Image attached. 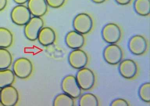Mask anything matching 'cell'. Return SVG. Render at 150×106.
<instances>
[{
  "instance_id": "6da1fadb",
  "label": "cell",
  "mask_w": 150,
  "mask_h": 106,
  "mask_svg": "<svg viewBox=\"0 0 150 106\" xmlns=\"http://www.w3.org/2000/svg\"><path fill=\"white\" fill-rule=\"evenodd\" d=\"M73 26L75 31L86 35L93 31L96 26V22L91 14L83 12L76 15L74 19Z\"/></svg>"
},
{
  "instance_id": "7a4b0ae2",
  "label": "cell",
  "mask_w": 150,
  "mask_h": 106,
  "mask_svg": "<svg viewBox=\"0 0 150 106\" xmlns=\"http://www.w3.org/2000/svg\"><path fill=\"white\" fill-rule=\"evenodd\" d=\"M77 82L82 90L90 91L96 87V74L92 69L84 67L79 69L76 76Z\"/></svg>"
},
{
  "instance_id": "3957f363",
  "label": "cell",
  "mask_w": 150,
  "mask_h": 106,
  "mask_svg": "<svg viewBox=\"0 0 150 106\" xmlns=\"http://www.w3.org/2000/svg\"><path fill=\"white\" fill-rule=\"evenodd\" d=\"M124 34V30L121 26L115 22H111L105 25L102 31L103 39L110 44L119 43L122 41Z\"/></svg>"
},
{
  "instance_id": "277c9868",
  "label": "cell",
  "mask_w": 150,
  "mask_h": 106,
  "mask_svg": "<svg viewBox=\"0 0 150 106\" xmlns=\"http://www.w3.org/2000/svg\"><path fill=\"white\" fill-rule=\"evenodd\" d=\"M128 47L130 52L132 54L142 56L148 52L149 48V40L144 35H135L129 41Z\"/></svg>"
},
{
  "instance_id": "5b68a950",
  "label": "cell",
  "mask_w": 150,
  "mask_h": 106,
  "mask_svg": "<svg viewBox=\"0 0 150 106\" xmlns=\"http://www.w3.org/2000/svg\"><path fill=\"white\" fill-rule=\"evenodd\" d=\"M103 57L109 64L117 65L124 59V50L122 47L117 44H110L104 49Z\"/></svg>"
},
{
  "instance_id": "8992f818",
  "label": "cell",
  "mask_w": 150,
  "mask_h": 106,
  "mask_svg": "<svg viewBox=\"0 0 150 106\" xmlns=\"http://www.w3.org/2000/svg\"><path fill=\"white\" fill-rule=\"evenodd\" d=\"M139 67L138 63L131 59L122 60L120 63L119 71L121 75L129 80L137 79L139 74Z\"/></svg>"
},
{
  "instance_id": "52a82bcc",
  "label": "cell",
  "mask_w": 150,
  "mask_h": 106,
  "mask_svg": "<svg viewBox=\"0 0 150 106\" xmlns=\"http://www.w3.org/2000/svg\"><path fill=\"white\" fill-rule=\"evenodd\" d=\"M62 88L64 93L74 99L78 98L82 95V90L77 82L76 77L74 75H67L63 78Z\"/></svg>"
},
{
  "instance_id": "ba28073f",
  "label": "cell",
  "mask_w": 150,
  "mask_h": 106,
  "mask_svg": "<svg viewBox=\"0 0 150 106\" xmlns=\"http://www.w3.org/2000/svg\"><path fill=\"white\" fill-rule=\"evenodd\" d=\"M13 69L14 74L17 77L26 79L30 76L32 72L33 65L29 59L19 58L14 62Z\"/></svg>"
},
{
  "instance_id": "9c48e42d",
  "label": "cell",
  "mask_w": 150,
  "mask_h": 106,
  "mask_svg": "<svg viewBox=\"0 0 150 106\" xmlns=\"http://www.w3.org/2000/svg\"><path fill=\"white\" fill-rule=\"evenodd\" d=\"M90 61L88 54L81 49H75L70 53L69 61L71 67L76 69H80L87 66Z\"/></svg>"
},
{
  "instance_id": "30bf717a",
  "label": "cell",
  "mask_w": 150,
  "mask_h": 106,
  "mask_svg": "<svg viewBox=\"0 0 150 106\" xmlns=\"http://www.w3.org/2000/svg\"><path fill=\"white\" fill-rule=\"evenodd\" d=\"M43 24L44 22L41 18L36 16L31 18L25 27L24 34L26 37L31 41L37 39Z\"/></svg>"
},
{
  "instance_id": "8fae6325",
  "label": "cell",
  "mask_w": 150,
  "mask_h": 106,
  "mask_svg": "<svg viewBox=\"0 0 150 106\" xmlns=\"http://www.w3.org/2000/svg\"><path fill=\"white\" fill-rule=\"evenodd\" d=\"M11 17L15 24L25 25L31 18V14L28 7L22 4L19 5L13 8Z\"/></svg>"
},
{
  "instance_id": "7c38bea8",
  "label": "cell",
  "mask_w": 150,
  "mask_h": 106,
  "mask_svg": "<svg viewBox=\"0 0 150 106\" xmlns=\"http://www.w3.org/2000/svg\"><path fill=\"white\" fill-rule=\"evenodd\" d=\"M17 90L12 86L4 87L1 90V103L4 106H13L18 100Z\"/></svg>"
},
{
  "instance_id": "4fadbf2b",
  "label": "cell",
  "mask_w": 150,
  "mask_h": 106,
  "mask_svg": "<svg viewBox=\"0 0 150 106\" xmlns=\"http://www.w3.org/2000/svg\"><path fill=\"white\" fill-rule=\"evenodd\" d=\"M86 41L85 35L75 30L69 32L66 36V43L71 49H81L85 45Z\"/></svg>"
},
{
  "instance_id": "5bb4252c",
  "label": "cell",
  "mask_w": 150,
  "mask_h": 106,
  "mask_svg": "<svg viewBox=\"0 0 150 106\" xmlns=\"http://www.w3.org/2000/svg\"><path fill=\"white\" fill-rule=\"evenodd\" d=\"M28 8L31 15L40 17L47 11L48 4L46 0H29Z\"/></svg>"
},
{
  "instance_id": "9a60e30c",
  "label": "cell",
  "mask_w": 150,
  "mask_h": 106,
  "mask_svg": "<svg viewBox=\"0 0 150 106\" xmlns=\"http://www.w3.org/2000/svg\"><path fill=\"white\" fill-rule=\"evenodd\" d=\"M56 35L54 31L50 27H43L39 33L38 39L39 42L44 46L52 44L55 42Z\"/></svg>"
},
{
  "instance_id": "2e32d148",
  "label": "cell",
  "mask_w": 150,
  "mask_h": 106,
  "mask_svg": "<svg viewBox=\"0 0 150 106\" xmlns=\"http://www.w3.org/2000/svg\"><path fill=\"white\" fill-rule=\"evenodd\" d=\"M134 7L138 15L145 17L149 16L150 0H135Z\"/></svg>"
},
{
  "instance_id": "e0dca14e",
  "label": "cell",
  "mask_w": 150,
  "mask_h": 106,
  "mask_svg": "<svg viewBox=\"0 0 150 106\" xmlns=\"http://www.w3.org/2000/svg\"><path fill=\"white\" fill-rule=\"evenodd\" d=\"M15 74L9 69H0V88L11 85L15 81Z\"/></svg>"
},
{
  "instance_id": "ac0fdd59",
  "label": "cell",
  "mask_w": 150,
  "mask_h": 106,
  "mask_svg": "<svg viewBox=\"0 0 150 106\" xmlns=\"http://www.w3.org/2000/svg\"><path fill=\"white\" fill-rule=\"evenodd\" d=\"M13 36L7 28L0 27V48H6L10 47L13 43Z\"/></svg>"
},
{
  "instance_id": "d6986e66",
  "label": "cell",
  "mask_w": 150,
  "mask_h": 106,
  "mask_svg": "<svg viewBox=\"0 0 150 106\" xmlns=\"http://www.w3.org/2000/svg\"><path fill=\"white\" fill-rule=\"evenodd\" d=\"M100 102L97 95L88 93L81 95L79 101L80 106H98Z\"/></svg>"
},
{
  "instance_id": "ffe728a7",
  "label": "cell",
  "mask_w": 150,
  "mask_h": 106,
  "mask_svg": "<svg viewBox=\"0 0 150 106\" xmlns=\"http://www.w3.org/2000/svg\"><path fill=\"white\" fill-rule=\"evenodd\" d=\"M73 98L65 93L59 94L54 100V106H73L74 105Z\"/></svg>"
},
{
  "instance_id": "44dd1931",
  "label": "cell",
  "mask_w": 150,
  "mask_h": 106,
  "mask_svg": "<svg viewBox=\"0 0 150 106\" xmlns=\"http://www.w3.org/2000/svg\"><path fill=\"white\" fill-rule=\"evenodd\" d=\"M12 57L5 48H0V69H8L11 64Z\"/></svg>"
},
{
  "instance_id": "7402d4cb",
  "label": "cell",
  "mask_w": 150,
  "mask_h": 106,
  "mask_svg": "<svg viewBox=\"0 0 150 106\" xmlns=\"http://www.w3.org/2000/svg\"><path fill=\"white\" fill-rule=\"evenodd\" d=\"M139 95L141 99L144 102H150V84L146 82L141 86L139 90Z\"/></svg>"
},
{
  "instance_id": "603a6c76",
  "label": "cell",
  "mask_w": 150,
  "mask_h": 106,
  "mask_svg": "<svg viewBox=\"0 0 150 106\" xmlns=\"http://www.w3.org/2000/svg\"><path fill=\"white\" fill-rule=\"evenodd\" d=\"M48 5L51 8H58L63 6L67 0H46Z\"/></svg>"
},
{
  "instance_id": "cb8c5ba5",
  "label": "cell",
  "mask_w": 150,
  "mask_h": 106,
  "mask_svg": "<svg viewBox=\"0 0 150 106\" xmlns=\"http://www.w3.org/2000/svg\"><path fill=\"white\" fill-rule=\"evenodd\" d=\"M111 106H130L129 102L125 99L118 98L112 101L111 104Z\"/></svg>"
},
{
  "instance_id": "d4e9b609",
  "label": "cell",
  "mask_w": 150,
  "mask_h": 106,
  "mask_svg": "<svg viewBox=\"0 0 150 106\" xmlns=\"http://www.w3.org/2000/svg\"><path fill=\"white\" fill-rule=\"evenodd\" d=\"M115 1L120 5L127 6L133 3L134 0H115Z\"/></svg>"
},
{
  "instance_id": "484cf974",
  "label": "cell",
  "mask_w": 150,
  "mask_h": 106,
  "mask_svg": "<svg viewBox=\"0 0 150 106\" xmlns=\"http://www.w3.org/2000/svg\"><path fill=\"white\" fill-rule=\"evenodd\" d=\"M7 4V0H0V11L5 9Z\"/></svg>"
},
{
  "instance_id": "4316f807",
  "label": "cell",
  "mask_w": 150,
  "mask_h": 106,
  "mask_svg": "<svg viewBox=\"0 0 150 106\" xmlns=\"http://www.w3.org/2000/svg\"><path fill=\"white\" fill-rule=\"evenodd\" d=\"M91 1L97 4H102L107 2L108 0H91Z\"/></svg>"
},
{
  "instance_id": "83f0119b",
  "label": "cell",
  "mask_w": 150,
  "mask_h": 106,
  "mask_svg": "<svg viewBox=\"0 0 150 106\" xmlns=\"http://www.w3.org/2000/svg\"><path fill=\"white\" fill-rule=\"evenodd\" d=\"M13 1L17 4L22 5L26 3L29 0H13Z\"/></svg>"
},
{
  "instance_id": "f1b7e54d",
  "label": "cell",
  "mask_w": 150,
  "mask_h": 106,
  "mask_svg": "<svg viewBox=\"0 0 150 106\" xmlns=\"http://www.w3.org/2000/svg\"><path fill=\"white\" fill-rule=\"evenodd\" d=\"M1 90H0V103H1Z\"/></svg>"
}]
</instances>
